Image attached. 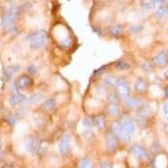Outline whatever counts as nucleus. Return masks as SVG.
Masks as SVG:
<instances>
[{
    "mask_svg": "<svg viewBox=\"0 0 168 168\" xmlns=\"http://www.w3.org/2000/svg\"><path fill=\"white\" fill-rule=\"evenodd\" d=\"M106 146L107 150L109 152L115 151L117 146V140H116V136L114 134H108L106 136Z\"/></svg>",
    "mask_w": 168,
    "mask_h": 168,
    "instance_id": "nucleus-8",
    "label": "nucleus"
},
{
    "mask_svg": "<svg viewBox=\"0 0 168 168\" xmlns=\"http://www.w3.org/2000/svg\"><path fill=\"white\" fill-rule=\"evenodd\" d=\"M115 86L119 97L123 100L127 99L130 94V87L128 82L124 78H119L116 81Z\"/></svg>",
    "mask_w": 168,
    "mask_h": 168,
    "instance_id": "nucleus-2",
    "label": "nucleus"
},
{
    "mask_svg": "<svg viewBox=\"0 0 168 168\" xmlns=\"http://www.w3.org/2000/svg\"><path fill=\"white\" fill-rule=\"evenodd\" d=\"M16 86L19 89H24L33 84V80L29 76L22 75L20 76L16 81Z\"/></svg>",
    "mask_w": 168,
    "mask_h": 168,
    "instance_id": "nucleus-6",
    "label": "nucleus"
},
{
    "mask_svg": "<svg viewBox=\"0 0 168 168\" xmlns=\"http://www.w3.org/2000/svg\"><path fill=\"white\" fill-rule=\"evenodd\" d=\"M131 153L139 159H145L147 158V152L145 149H143L140 145H134L131 148Z\"/></svg>",
    "mask_w": 168,
    "mask_h": 168,
    "instance_id": "nucleus-9",
    "label": "nucleus"
},
{
    "mask_svg": "<svg viewBox=\"0 0 168 168\" xmlns=\"http://www.w3.org/2000/svg\"><path fill=\"white\" fill-rule=\"evenodd\" d=\"M28 72L31 73V74H35V72H36V68H35V67L34 66V65H31L29 67H28Z\"/></svg>",
    "mask_w": 168,
    "mask_h": 168,
    "instance_id": "nucleus-29",
    "label": "nucleus"
},
{
    "mask_svg": "<svg viewBox=\"0 0 168 168\" xmlns=\"http://www.w3.org/2000/svg\"><path fill=\"white\" fill-rule=\"evenodd\" d=\"M154 64L158 67H165L168 65V51H161L153 60Z\"/></svg>",
    "mask_w": 168,
    "mask_h": 168,
    "instance_id": "nucleus-4",
    "label": "nucleus"
},
{
    "mask_svg": "<svg viewBox=\"0 0 168 168\" xmlns=\"http://www.w3.org/2000/svg\"><path fill=\"white\" fill-rule=\"evenodd\" d=\"M41 99H42V95L40 93H36V94H34L33 96H31L29 101L31 103H35L40 102Z\"/></svg>",
    "mask_w": 168,
    "mask_h": 168,
    "instance_id": "nucleus-24",
    "label": "nucleus"
},
{
    "mask_svg": "<svg viewBox=\"0 0 168 168\" xmlns=\"http://www.w3.org/2000/svg\"><path fill=\"white\" fill-rule=\"evenodd\" d=\"M122 129L124 131H126L127 133L132 135L135 130V120L133 119H131V118H127L126 119H124V121L122 124Z\"/></svg>",
    "mask_w": 168,
    "mask_h": 168,
    "instance_id": "nucleus-7",
    "label": "nucleus"
},
{
    "mask_svg": "<svg viewBox=\"0 0 168 168\" xmlns=\"http://www.w3.org/2000/svg\"><path fill=\"white\" fill-rule=\"evenodd\" d=\"M121 127L122 125H120L118 122H115L112 125V130L115 135H119L120 130H121Z\"/></svg>",
    "mask_w": 168,
    "mask_h": 168,
    "instance_id": "nucleus-23",
    "label": "nucleus"
},
{
    "mask_svg": "<svg viewBox=\"0 0 168 168\" xmlns=\"http://www.w3.org/2000/svg\"><path fill=\"white\" fill-rule=\"evenodd\" d=\"M24 99H25V97L24 95L17 92V93H15L14 95H12V97L9 99V103L11 105H17V104L22 103Z\"/></svg>",
    "mask_w": 168,
    "mask_h": 168,
    "instance_id": "nucleus-14",
    "label": "nucleus"
},
{
    "mask_svg": "<svg viewBox=\"0 0 168 168\" xmlns=\"http://www.w3.org/2000/svg\"><path fill=\"white\" fill-rule=\"evenodd\" d=\"M19 67H18V66H13V67H9L7 68L6 70V72H5V76H6V80H9L10 78H11V76L12 75L16 72H18L19 70Z\"/></svg>",
    "mask_w": 168,
    "mask_h": 168,
    "instance_id": "nucleus-20",
    "label": "nucleus"
},
{
    "mask_svg": "<svg viewBox=\"0 0 168 168\" xmlns=\"http://www.w3.org/2000/svg\"><path fill=\"white\" fill-rule=\"evenodd\" d=\"M93 124L99 130H102L105 126V119L103 116H98L94 119Z\"/></svg>",
    "mask_w": 168,
    "mask_h": 168,
    "instance_id": "nucleus-18",
    "label": "nucleus"
},
{
    "mask_svg": "<svg viewBox=\"0 0 168 168\" xmlns=\"http://www.w3.org/2000/svg\"><path fill=\"white\" fill-rule=\"evenodd\" d=\"M91 165V162L90 160H88L87 158H83L82 160H80L79 164H78V167H83V168H86V167H89Z\"/></svg>",
    "mask_w": 168,
    "mask_h": 168,
    "instance_id": "nucleus-25",
    "label": "nucleus"
},
{
    "mask_svg": "<svg viewBox=\"0 0 168 168\" xmlns=\"http://www.w3.org/2000/svg\"><path fill=\"white\" fill-rule=\"evenodd\" d=\"M148 88V83L144 78L139 77L135 83V90L137 92H144Z\"/></svg>",
    "mask_w": 168,
    "mask_h": 168,
    "instance_id": "nucleus-10",
    "label": "nucleus"
},
{
    "mask_svg": "<svg viewBox=\"0 0 168 168\" xmlns=\"http://www.w3.org/2000/svg\"><path fill=\"white\" fill-rule=\"evenodd\" d=\"M25 148L30 152H39L40 151V141L35 138H29L25 142Z\"/></svg>",
    "mask_w": 168,
    "mask_h": 168,
    "instance_id": "nucleus-5",
    "label": "nucleus"
},
{
    "mask_svg": "<svg viewBox=\"0 0 168 168\" xmlns=\"http://www.w3.org/2000/svg\"><path fill=\"white\" fill-rule=\"evenodd\" d=\"M16 17V9L15 7H11L6 11L2 19V26L4 29H8L12 26Z\"/></svg>",
    "mask_w": 168,
    "mask_h": 168,
    "instance_id": "nucleus-3",
    "label": "nucleus"
},
{
    "mask_svg": "<svg viewBox=\"0 0 168 168\" xmlns=\"http://www.w3.org/2000/svg\"><path fill=\"white\" fill-rule=\"evenodd\" d=\"M82 124H83V125L84 127H87V128H91V127H92L94 125L93 120L91 119L90 118H85L83 120Z\"/></svg>",
    "mask_w": 168,
    "mask_h": 168,
    "instance_id": "nucleus-26",
    "label": "nucleus"
},
{
    "mask_svg": "<svg viewBox=\"0 0 168 168\" xmlns=\"http://www.w3.org/2000/svg\"><path fill=\"white\" fill-rule=\"evenodd\" d=\"M117 67H118L119 69H121V70H125V69H128L130 67V66L128 64V63L124 62V61L119 62V63L117 64Z\"/></svg>",
    "mask_w": 168,
    "mask_h": 168,
    "instance_id": "nucleus-27",
    "label": "nucleus"
},
{
    "mask_svg": "<svg viewBox=\"0 0 168 168\" xmlns=\"http://www.w3.org/2000/svg\"><path fill=\"white\" fill-rule=\"evenodd\" d=\"M108 101L110 103H117V100H116V96L115 94H110L108 96Z\"/></svg>",
    "mask_w": 168,
    "mask_h": 168,
    "instance_id": "nucleus-28",
    "label": "nucleus"
},
{
    "mask_svg": "<svg viewBox=\"0 0 168 168\" xmlns=\"http://www.w3.org/2000/svg\"><path fill=\"white\" fill-rule=\"evenodd\" d=\"M108 115L111 116H116L119 113V108L117 106V103H110L107 109Z\"/></svg>",
    "mask_w": 168,
    "mask_h": 168,
    "instance_id": "nucleus-19",
    "label": "nucleus"
},
{
    "mask_svg": "<svg viewBox=\"0 0 168 168\" xmlns=\"http://www.w3.org/2000/svg\"><path fill=\"white\" fill-rule=\"evenodd\" d=\"M141 5L145 9H152L158 4L164 3L165 0H140Z\"/></svg>",
    "mask_w": 168,
    "mask_h": 168,
    "instance_id": "nucleus-12",
    "label": "nucleus"
},
{
    "mask_svg": "<svg viewBox=\"0 0 168 168\" xmlns=\"http://www.w3.org/2000/svg\"><path fill=\"white\" fill-rule=\"evenodd\" d=\"M156 17L159 19H163L168 18V6L162 5L156 12Z\"/></svg>",
    "mask_w": 168,
    "mask_h": 168,
    "instance_id": "nucleus-13",
    "label": "nucleus"
},
{
    "mask_svg": "<svg viewBox=\"0 0 168 168\" xmlns=\"http://www.w3.org/2000/svg\"><path fill=\"white\" fill-rule=\"evenodd\" d=\"M47 40H48V35L45 30L35 31L29 36L30 46L33 50H38L46 45Z\"/></svg>",
    "mask_w": 168,
    "mask_h": 168,
    "instance_id": "nucleus-1",
    "label": "nucleus"
},
{
    "mask_svg": "<svg viewBox=\"0 0 168 168\" xmlns=\"http://www.w3.org/2000/svg\"><path fill=\"white\" fill-rule=\"evenodd\" d=\"M141 29H142V26H140V25H135V26H132L131 28H130V31H133V32H136V31H141Z\"/></svg>",
    "mask_w": 168,
    "mask_h": 168,
    "instance_id": "nucleus-30",
    "label": "nucleus"
},
{
    "mask_svg": "<svg viewBox=\"0 0 168 168\" xmlns=\"http://www.w3.org/2000/svg\"><path fill=\"white\" fill-rule=\"evenodd\" d=\"M119 136L120 137V139L122 140L124 142H126V143H129L131 140V135L123 130L122 127H121V130H120V133H119Z\"/></svg>",
    "mask_w": 168,
    "mask_h": 168,
    "instance_id": "nucleus-21",
    "label": "nucleus"
},
{
    "mask_svg": "<svg viewBox=\"0 0 168 168\" xmlns=\"http://www.w3.org/2000/svg\"><path fill=\"white\" fill-rule=\"evenodd\" d=\"M108 32H109L113 36L118 37V36H119L123 33V27L121 25H115V26H113V27L109 28Z\"/></svg>",
    "mask_w": 168,
    "mask_h": 168,
    "instance_id": "nucleus-17",
    "label": "nucleus"
},
{
    "mask_svg": "<svg viewBox=\"0 0 168 168\" xmlns=\"http://www.w3.org/2000/svg\"><path fill=\"white\" fill-rule=\"evenodd\" d=\"M142 103V101L136 98H128L126 99V104L129 108H137L140 106Z\"/></svg>",
    "mask_w": 168,
    "mask_h": 168,
    "instance_id": "nucleus-16",
    "label": "nucleus"
},
{
    "mask_svg": "<svg viewBox=\"0 0 168 168\" xmlns=\"http://www.w3.org/2000/svg\"><path fill=\"white\" fill-rule=\"evenodd\" d=\"M104 83L108 87H114L116 84V80L113 76H108L104 80Z\"/></svg>",
    "mask_w": 168,
    "mask_h": 168,
    "instance_id": "nucleus-22",
    "label": "nucleus"
},
{
    "mask_svg": "<svg viewBox=\"0 0 168 168\" xmlns=\"http://www.w3.org/2000/svg\"><path fill=\"white\" fill-rule=\"evenodd\" d=\"M70 141H71V136L69 135H66L62 137L59 145V150L61 154H65L68 151L70 147Z\"/></svg>",
    "mask_w": 168,
    "mask_h": 168,
    "instance_id": "nucleus-11",
    "label": "nucleus"
},
{
    "mask_svg": "<svg viewBox=\"0 0 168 168\" xmlns=\"http://www.w3.org/2000/svg\"><path fill=\"white\" fill-rule=\"evenodd\" d=\"M8 120L10 122V124H11L12 125H15V119H14V117H13V116H8Z\"/></svg>",
    "mask_w": 168,
    "mask_h": 168,
    "instance_id": "nucleus-31",
    "label": "nucleus"
},
{
    "mask_svg": "<svg viewBox=\"0 0 168 168\" xmlns=\"http://www.w3.org/2000/svg\"><path fill=\"white\" fill-rule=\"evenodd\" d=\"M101 167H112V166H111L110 163H108V162H103V163L101 164Z\"/></svg>",
    "mask_w": 168,
    "mask_h": 168,
    "instance_id": "nucleus-32",
    "label": "nucleus"
},
{
    "mask_svg": "<svg viewBox=\"0 0 168 168\" xmlns=\"http://www.w3.org/2000/svg\"><path fill=\"white\" fill-rule=\"evenodd\" d=\"M56 100L54 99H49L46 100V102L42 104L41 108L44 110H46V111H51V110H53L54 108H56Z\"/></svg>",
    "mask_w": 168,
    "mask_h": 168,
    "instance_id": "nucleus-15",
    "label": "nucleus"
}]
</instances>
